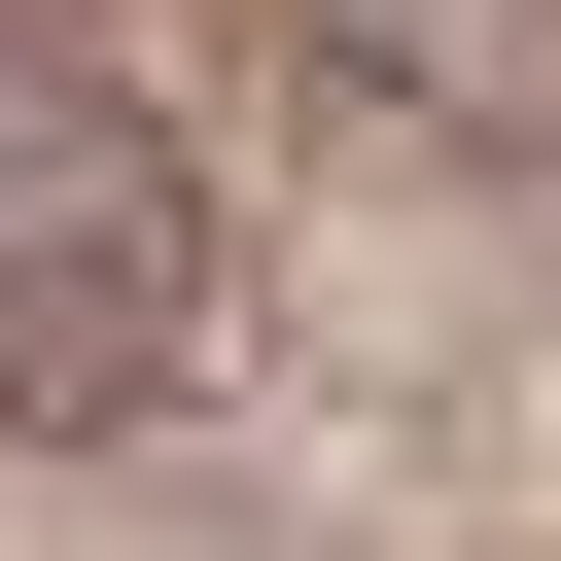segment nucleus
I'll use <instances>...</instances> for the list:
<instances>
[{
	"instance_id": "1",
	"label": "nucleus",
	"mask_w": 561,
	"mask_h": 561,
	"mask_svg": "<svg viewBox=\"0 0 561 561\" xmlns=\"http://www.w3.org/2000/svg\"><path fill=\"white\" fill-rule=\"evenodd\" d=\"M175 351H210V175L140 140L105 35L0 0V421H175Z\"/></svg>"
},
{
	"instance_id": "2",
	"label": "nucleus",
	"mask_w": 561,
	"mask_h": 561,
	"mask_svg": "<svg viewBox=\"0 0 561 561\" xmlns=\"http://www.w3.org/2000/svg\"><path fill=\"white\" fill-rule=\"evenodd\" d=\"M316 70L456 175H561V0H316Z\"/></svg>"
}]
</instances>
